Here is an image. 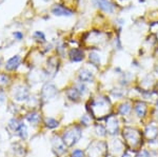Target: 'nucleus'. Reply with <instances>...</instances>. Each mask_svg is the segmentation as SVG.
Returning <instances> with one entry per match:
<instances>
[{
	"instance_id": "27",
	"label": "nucleus",
	"mask_w": 158,
	"mask_h": 157,
	"mask_svg": "<svg viewBox=\"0 0 158 157\" xmlns=\"http://www.w3.org/2000/svg\"><path fill=\"white\" fill-rule=\"evenodd\" d=\"M157 108H158V102H157Z\"/></svg>"
},
{
	"instance_id": "13",
	"label": "nucleus",
	"mask_w": 158,
	"mask_h": 157,
	"mask_svg": "<svg viewBox=\"0 0 158 157\" xmlns=\"http://www.w3.org/2000/svg\"><path fill=\"white\" fill-rule=\"evenodd\" d=\"M9 126H10V128H11L12 130H14V131H18L19 126H21V122H20V121H19L18 119H16V118H13V119L10 120Z\"/></svg>"
},
{
	"instance_id": "6",
	"label": "nucleus",
	"mask_w": 158,
	"mask_h": 157,
	"mask_svg": "<svg viewBox=\"0 0 158 157\" xmlns=\"http://www.w3.org/2000/svg\"><path fill=\"white\" fill-rule=\"evenodd\" d=\"M19 64H20V56L19 55H15L11 59L7 60L6 64V69L7 71H14L19 67Z\"/></svg>"
},
{
	"instance_id": "4",
	"label": "nucleus",
	"mask_w": 158,
	"mask_h": 157,
	"mask_svg": "<svg viewBox=\"0 0 158 157\" xmlns=\"http://www.w3.org/2000/svg\"><path fill=\"white\" fill-rule=\"evenodd\" d=\"M52 13L55 15V16H72L73 12L71 10L67 9L65 6H62L60 4H55L54 6L52 7Z\"/></svg>"
},
{
	"instance_id": "26",
	"label": "nucleus",
	"mask_w": 158,
	"mask_h": 157,
	"mask_svg": "<svg viewBox=\"0 0 158 157\" xmlns=\"http://www.w3.org/2000/svg\"><path fill=\"white\" fill-rule=\"evenodd\" d=\"M0 64H1V60H0Z\"/></svg>"
},
{
	"instance_id": "15",
	"label": "nucleus",
	"mask_w": 158,
	"mask_h": 157,
	"mask_svg": "<svg viewBox=\"0 0 158 157\" xmlns=\"http://www.w3.org/2000/svg\"><path fill=\"white\" fill-rule=\"evenodd\" d=\"M34 39L38 42H44L45 41V36L42 32H35L34 33Z\"/></svg>"
},
{
	"instance_id": "14",
	"label": "nucleus",
	"mask_w": 158,
	"mask_h": 157,
	"mask_svg": "<svg viewBox=\"0 0 158 157\" xmlns=\"http://www.w3.org/2000/svg\"><path fill=\"white\" fill-rule=\"evenodd\" d=\"M45 125H47L48 128L54 129L56 126H58V121L54 119V118H47L45 119Z\"/></svg>"
},
{
	"instance_id": "5",
	"label": "nucleus",
	"mask_w": 158,
	"mask_h": 157,
	"mask_svg": "<svg viewBox=\"0 0 158 157\" xmlns=\"http://www.w3.org/2000/svg\"><path fill=\"white\" fill-rule=\"evenodd\" d=\"M95 4L99 9L102 10L103 12L106 13H113L114 12V6L109 0H95Z\"/></svg>"
},
{
	"instance_id": "23",
	"label": "nucleus",
	"mask_w": 158,
	"mask_h": 157,
	"mask_svg": "<svg viewBox=\"0 0 158 157\" xmlns=\"http://www.w3.org/2000/svg\"><path fill=\"white\" fill-rule=\"evenodd\" d=\"M4 100H6V94H4L3 91L0 89V103L4 102Z\"/></svg>"
},
{
	"instance_id": "9",
	"label": "nucleus",
	"mask_w": 158,
	"mask_h": 157,
	"mask_svg": "<svg viewBox=\"0 0 158 157\" xmlns=\"http://www.w3.org/2000/svg\"><path fill=\"white\" fill-rule=\"evenodd\" d=\"M78 77H79V80L82 82H91L92 80H93V74H92L91 71H89L86 69L81 70Z\"/></svg>"
},
{
	"instance_id": "11",
	"label": "nucleus",
	"mask_w": 158,
	"mask_h": 157,
	"mask_svg": "<svg viewBox=\"0 0 158 157\" xmlns=\"http://www.w3.org/2000/svg\"><path fill=\"white\" fill-rule=\"evenodd\" d=\"M79 96H80V93L78 92V90L76 88L74 89H70V90L68 91V97L70 98V99L72 100H77L79 98Z\"/></svg>"
},
{
	"instance_id": "20",
	"label": "nucleus",
	"mask_w": 158,
	"mask_h": 157,
	"mask_svg": "<svg viewBox=\"0 0 158 157\" xmlns=\"http://www.w3.org/2000/svg\"><path fill=\"white\" fill-rule=\"evenodd\" d=\"M72 157H83L82 151H80V150H75V151L73 152Z\"/></svg>"
},
{
	"instance_id": "25",
	"label": "nucleus",
	"mask_w": 158,
	"mask_h": 157,
	"mask_svg": "<svg viewBox=\"0 0 158 157\" xmlns=\"http://www.w3.org/2000/svg\"><path fill=\"white\" fill-rule=\"evenodd\" d=\"M4 1V0H0V4H1L2 3V2H3Z\"/></svg>"
},
{
	"instance_id": "2",
	"label": "nucleus",
	"mask_w": 158,
	"mask_h": 157,
	"mask_svg": "<svg viewBox=\"0 0 158 157\" xmlns=\"http://www.w3.org/2000/svg\"><path fill=\"white\" fill-rule=\"evenodd\" d=\"M57 94V89L52 83H48L42 88L41 91V97L44 100H49L51 98H54Z\"/></svg>"
},
{
	"instance_id": "22",
	"label": "nucleus",
	"mask_w": 158,
	"mask_h": 157,
	"mask_svg": "<svg viewBox=\"0 0 158 157\" xmlns=\"http://www.w3.org/2000/svg\"><path fill=\"white\" fill-rule=\"evenodd\" d=\"M13 35H14V37L16 38L17 40H21L22 37H23L22 33H20V32H15V33H13Z\"/></svg>"
},
{
	"instance_id": "28",
	"label": "nucleus",
	"mask_w": 158,
	"mask_h": 157,
	"mask_svg": "<svg viewBox=\"0 0 158 157\" xmlns=\"http://www.w3.org/2000/svg\"><path fill=\"white\" fill-rule=\"evenodd\" d=\"M47 1H48V0H47Z\"/></svg>"
},
{
	"instance_id": "8",
	"label": "nucleus",
	"mask_w": 158,
	"mask_h": 157,
	"mask_svg": "<svg viewBox=\"0 0 158 157\" xmlns=\"http://www.w3.org/2000/svg\"><path fill=\"white\" fill-rule=\"evenodd\" d=\"M53 147H54V150L57 152V154H62L65 151V145L64 141L61 140L58 137H55L53 139Z\"/></svg>"
},
{
	"instance_id": "19",
	"label": "nucleus",
	"mask_w": 158,
	"mask_h": 157,
	"mask_svg": "<svg viewBox=\"0 0 158 157\" xmlns=\"http://www.w3.org/2000/svg\"><path fill=\"white\" fill-rule=\"evenodd\" d=\"M130 111V105L127 103V105H123L121 107V109H120V113L121 114H127Z\"/></svg>"
},
{
	"instance_id": "3",
	"label": "nucleus",
	"mask_w": 158,
	"mask_h": 157,
	"mask_svg": "<svg viewBox=\"0 0 158 157\" xmlns=\"http://www.w3.org/2000/svg\"><path fill=\"white\" fill-rule=\"evenodd\" d=\"M14 98L18 101H23L29 98V90L23 85H18L14 90Z\"/></svg>"
},
{
	"instance_id": "1",
	"label": "nucleus",
	"mask_w": 158,
	"mask_h": 157,
	"mask_svg": "<svg viewBox=\"0 0 158 157\" xmlns=\"http://www.w3.org/2000/svg\"><path fill=\"white\" fill-rule=\"evenodd\" d=\"M81 137V130L77 126L71 129V130L67 131L63 135V141L64 143H67L68 146H73L74 143H76Z\"/></svg>"
},
{
	"instance_id": "17",
	"label": "nucleus",
	"mask_w": 158,
	"mask_h": 157,
	"mask_svg": "<svg viewBox=\"0 0 158 157\" xmlns=\"http://www.w3.org/2000/svg\"><path fill=\"white\" fill-rule=\"evenodd\" d=\"M10 82V77L6 74H0V85H7Z\"/></svg>"
},
{
	"instance_id": "7",
	"label": "nucleus",
	"mask_w": 158,
	"mask_h": 157,
	"mask_svg": "<svg viewBox=\"0 0 158 157\" xmlns=\"http://www.w3.org/2000/svg\"><path fill=\"white\" fill-rule=\"evenodd\" d=\"M70 58L71 60L74 62H78V61H81L83 59V52L82 50L80 49H72L70 51Z\"/></svg>"
},
{
	"instance_id": "12",
	"label": "nucleus",
	"mask_w": 158,
	"mask_h": 157,
	"mask_svg": "<svg viewBox=\"0 0 158 157\" xmlns=\"http://www.w3.org/2000/svg\"><path fill=\"white\" fill-rule=\"evenodd\" d=\"M17 132H18L19 136L22 139H25L27 137V126L23 125V123H21V126H19V129H18Z\"/></svg>"
},
{
	"instance_id": "24",
	"label": "nucleus",
	"mask_w": 158,
	"mask_h": 157,
	"mask_svg": "<svg viewBox=\"0 0 158 157\" xmlns=\"http://www.w3.org/2000/svg\"><path fill=\"white\" fill-rule=\"evenodd\" d=\"M137 157H150V155H149V154L147 153L146 151H143V152H141V153H140L139 155L137 156Z\"/></svg>"
},
{
	"instance_id": "21",
	"label": "nucleus",
	"mask_w": 158,
	"mask_h": 157,
	"mask_svg": "<svg viewBox=\"0 0 158 157\" xmlns=\"http://www.w3.org/2000/svg\"><path fill=\"white\" fill-rule=\"evenodd\" d=\"M76 89H77L78 92L80 93V94H83V93L85 92V90H86V88H85L83 85H81V83H80V85H77V88H76Z\"/></svg>"
},
{
	"instance_id": "18",
	"label": "nucleus",
	"mask_w": 158,
	"mask_h": 157,
	"mask_svg": "<svg viewBox=\"0 0 158 157\" xmlns=\"http://www.w3.org/2000/svg\"><path fill=\"white\" fill-rule=\"evenodd\" d=\"M90 59H91V61L94 62V63H98L99 62V56L94 52H92L90 54Z\"/></svg>"
},
{
	"instance_id": "16",
	"label": "nucleus",
	"mask_w": 158,
	"mask_h": 157,
	"mask_svg": "<svg viewBox=\"0 0 158 157\" xmlns=\"http://www.w3.org/2000/svg\"><path fill=\"white\" fill-rule=\"evenodd\" d=\"M136 111H137V114H138L139 116H143V114L146 113V107H144V105L139 103V105L136 107Z\"/></svg>"
},
{
	"instance_id": "10",
	"label": "nucleus",
	"mask_w": 158,
	"mask_h": 157,
	"mask_svg": "<svg viewBox=\"0 0 158 157\" xmlns=\"http://www.w3.org/2000/svg\"><path fill=\"white\" fill-rule=\"evenodd\" d=\"M27 119L29 120L31 123H33V125H37L40 120V115L37 112L30 113L27 115Z\"/></svg>"
}]
</instances>
